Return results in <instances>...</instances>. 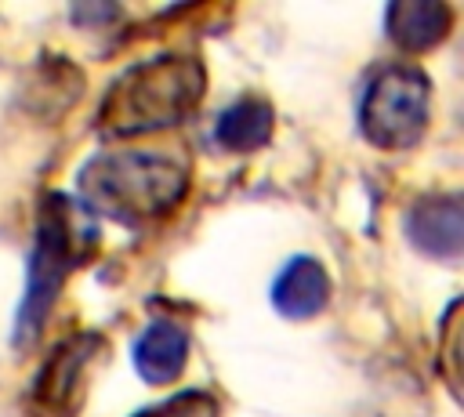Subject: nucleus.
I'll list each match as a JSON object with an SVG mask.
<instances>
[{
  "instance_id": "1",
  "label": "nucleus",
  "mask_w": 464,
  "mask_h": 417,
  "mask_svg": "<svg viewBox=\"0 0 464 417\" xmlns=\"http://www.w3.org/2000/svg\"><path fill=\"white\" fill-rule=\"evenodd\" d=\"M188 174V160L170 149H105L83 163L80 196L112 221L145 225L181 203Z\"/></svg>"
},
{
  "instance_id": "2",
  "label": "nucleus",
  "mask_w": 464,
  "mask_h": 417,
  "mask_svg": "<svg viewBox=\"0 0 464 417\" xmlns=\"http://www.w3.org/2000/svg\"><path fill=\"white\" fill-rule=\"evenodd\" d=\"M207 69L196 54H156L112 80L98 105V131L109 138L152 134L181 123L203 98Z\"/></svg>"
},
{
  "instance_id": "3",
  "label": "nucleus",
  "mask_w": 464,
  "mask_h": 417,
  "mask_svg": "<svg viewBox=\"0 0 464 417\" xmlns=\"http://www.w3.org/2000/svg\"><path fill=\"white\" fill-rule=\"evenodd\" d=\"M83 232H94V228L76 225V214H72L65 196H47L40 203L36 236H33L29 268H25V297H22L18 323H14V341L18 344L33 341L44 330L65 276L80 265V254H83L80 236Z\"/></svg>"
},
{
  "instance_id": "4",
  "label": "nucleus",
  "mask_w": 464,
  "mask_h": 417,
  "mask_svg": "<svg viewBox=\"0 0 464 417\" xmlns=\"http://www.w3.org/2000/svg\"><path fill=\"white\" fill-rule=\"evenodd\" d=\"M431 83L413 62L381 65L359 98V127L377 149H410L428 131Z\"/></svg>"
},
{
  "instance_id": "5",
  "label": "nucleus",
  "mask_w": 464,
  "mask_h": 417,
  "mask_svg": "<svg viewBox=\"0 0 464 417\" xmlns=\"http://www.w3.org/2000/svg\"><path fill=\"white\" fill-rule=\"evenodd\" d=\"M406 236L417 250L431 257L453 261L464 243V214L457 196H431L410 207L406 214Z\"/></svg>"
},
{
  "instance_id": "6",
  "label": "nucleus",
  "mask_w": 464,
  "mask_h": 417,
  "mask_svg": "<svg viewBox=\"0 0 464 417\" xmlns=\"http://www.w3.org/2000/svg\"><path fill=\"white\" fill-rule=\"evenodd\" d=\"M98 337L94 334H76L69 337L40 370V381H36V402L47 406V410H69L80 384H83V370L91 366V355L98 352Z\"/></svg>"
},
{
  "instance_id": "7",
  "label": "nucleus",
  "mask_w": 464,
  "mask_h": 417,
  "mask_svg": "<svg viewBox=\"0 0 464 417\" xmlns=\"http://www.w3.org/2000/svg\"><path fill=\"white\" fill-rule=\"evenodd\" d=\"M326 301H330V276L308 254L290 257L272 283V305L286 319H308V315L323 312Z\"/></svg>"
},
{
  "instance_id": "8",
  "label": "nucleus",
  "mask_w": 464,
  "mask_h": 417,
  "mask_svg": "<svg viewBox=\"0 0 464 417\" xmlns=\"http://www.w3.org/2000/svg\"><path fill=\"white\" fill-rule=\"evenodd\" d=\"M453 25V11L442 0H399L384 11L388 40L410 54L435 47Z\"/></svg>"
},
{
  "instance_id": "9",
  "label": "nucleus",
  "mask_w": 464,
  "mask_h": 417,
  "mask_svg": "<svg viewBox=\"0 0 464 417\" xmlns=\"http://www.w3.org/2000/svg\"><path fill=\"white\" fill-rule=\"evenodd\" d=\"M188 334L174 319H152L134 341V366L149 384H167L185 370Z\"/></svg>"
},
{
  "instance_id": "10",
  "label": "nucleus",
  "mask_w": 464,
  "mask_h": 417,
  "mask_svg": "<svg viewBox=\"0 0 464 417\" xmlns=\"http://www.w3.org/2000/svg\"><path fill=\"white\" fill-rule=\"evenodd\" d=\"M214 138L218 145L232 149V152H254L272 138V105L265 98H239L228 109H221L218 123H214Z\"/></svg>"
},
{
  "instance_id": "11",
  "label": "nucleus",
  "mask_w": 464,
  "mask_h": 417,
  "mask_svg": "<svg viewBox=\"0 0 464 417\" xmlns=\"http://www.w3.org/2000/svg\"><path fill=\"white\" fill-rule=\"evenodd\" d=\"M138 417H218V402L203 392H181L152 410H141Z\"/></svg>"
}]
</instances>
